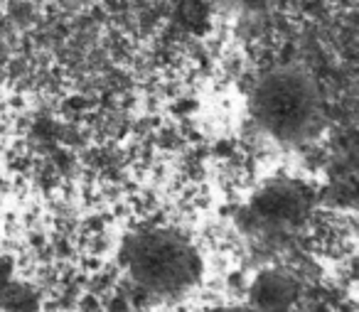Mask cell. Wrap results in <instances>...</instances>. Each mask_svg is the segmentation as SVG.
I'll return each instance as SVG.
<instances>
[{"instance_id":"cell-1","label":"cell","mask_w":359,"mask_h":312,"mask_svg":"<svg viewBox=\"0 0 359 312\" xmlns=\"http://www.w3.org/2000/svg\"><path fill=\"white\" fill-rule=\"evenodd\" d=\"M251 111L256 123L283 143L308 140L323 121L318 89L298 69L266 74L251 96Z\"/></svg>"},{"instance_id":"cell-2","label":"cell","mask_w":359,"mask_h":312,"mask_svg":"<svg viewBox=\"0 0 359 312\" xmlns=\"http://www.w3.org/2000/svg\"><path fill=\"white\" fill-rule=\"evenodd\" d=\"M128 268L143 287L172 295L195 280L197 261L182 238L170 233H148L130 243Z\"/></svg>"},{"instance_id":"cell-3","label":"cell","mask_w":359,"mask_h":312,"mask_svg":"<svg viewBox=\"0 0 359 312\" xmlns=\"http://www.w3.org/2000/svg\"><path fill=\"white\" fill-rule=\"evenodd\" d=\"M290 285L283 276H266L256 283V290H254V300L259 305H266V307H278V305H285L290 300Z\"/></svg>"}]
</instances>
